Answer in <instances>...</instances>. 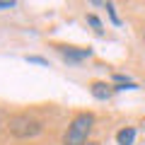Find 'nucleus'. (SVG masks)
Here are the masks:
<instances>
[{
	"label": "nucleus",
	"mask_w": 145,
	"mask_h": 145,
	"mask_svg": "<svg viewBox=\"0 0 145 145\" xmlns=\"http://www.w3.org/2000/svg\"><path fill=\"white\" fill-rule=\"evenodd\" d=\"M92 123H94V116L89 114V111L78 114L75 119L70 121L65 135H63V145H85L87 143L89 131H92Z\"/></svg>",
	"instance_id": "1"
},
{
	"label": "nucleus",
	"mask_w": 145,
	"mask_h": 145,
	"mask_svg": "<svg viewBox=\"0 0 145 145\" xmlns=\"http://www.w3.org/2000/svg\"><path fill=\"white\" fill-rule=\"evenodd\" d=\"M41 128H44V123L31 114H15L7 121V131L15 138H34V135L41 133Z\"/></svg>",
	"instance_id": "2"
},
{
	"label": "nucleus",
	"mask_w": 145,
	"mask_h": 145,
	"mask_svg": "<svg viewBox=\"0 0 145 145\" xmlns=\"http://www.w3.org/2000/svg\"><path fill=\"white\" fill-rule=\"evenodd\" d=\"M68 61H82V58L92 56V48H72V46H56Z\"/></svg>",
	"instance_id": "3"
},
{
	"label": "nucleus",
	"mask_w": 145,
	"mask_h": 145,
	"mask_svg": "<svg viewBox=\"0 0 145 145\" xmlns=\"http://www.w3.org/2000/svg\"><path fill=\"white\" fill-rule=\"evenodd\" d=\"M111 92H114V87H109L106 82H94L92 85V97L94 99H102V102H104V99L111 97Z\"/></svg>",
	"instance_id": "4"
},
{
	"label": "nucleus",
	"mask_w": 145,
	"mask_h": 145,
	"mask_svg": "<svg viewBox=\"0 0 145 145\" xmlns=\"http://www.w3.org/2000/svg\"><path fill=\"white\" fill-rule=\"evenodd\" d=\"M135 140V128H121L116 133V143L119 145H133Z\"/></svg>",
	"instance_id": "5"
},
{
	"label": "nucleus",
	"mask_w": 145,
	"mask_h": 145,
	"mask_svg": "<svg viewBox=\"0 0 145 145\" xmlns=\"http://www.w3.org/2000/svg\"><path fill=\"white\" fill-rule=\"evenodd\" d=\"M87 22H89V24H92V29L97 31L99 36L104 34V24H102V22H99V17H94V15H87Z\"/></svg>",
	"instance_id": "6"
},
{
	"label": "nucleus",
	"mask_w": 145,
	"mask_h": 145,
	"mask_svg": "<svg viewBox=\"0 0 145 145\" xmlns=\"http://www.w3.org/2000/svg\"><path fill=\"white\" fill-rule=\"evenodd\" d=\"M104 7L109 10V17H111V22H114V24H121L119 15H116V10H114V3H104Z\"/></svg>",
	"instance_id": "7"
},
{
	"label": "nucleus",
	"mask_w": 145,
	"mask_h": 145,
	"mask_svg": "<svg viewBox=\"0 0 145 145\" xmlns=\"http://www.w3.org/2000/svg\"><path fill=\"white\" fill-rule=\"evenodd\" d=\"M27 61L29 63H39V65H46V58H41V56H27Z\"/></svg>",
	"instance_id": "8"
},
{
	"label": "nucleus",
	"mask_w": 145,
	"mask_h": 145,
	"mask_svg": "<svg viewBox=\"0 0 145 145\" xmlns=\"http://www.w3.org/2000/svg\"><path fill=\"white\" fill-rule=\"evenodd\" d=\"M17 3L15 0H0V10H10V7H15Z\"/></svg>",
	"instance_id": "9"
},
{
	"label": "nucleus",
	"mask_w": 145,
	"mask_h": 145,
	"mask_svg": "<svg viewBox=\"0 0 145 145\" xmlns=\"http://www.w3.org/2000/svg\"><path fill=\"white\" fill-rule=\"evenodd\" d=\"M87 145H99V143H87Z\"/></svg>",
	"instance_id": "10"
},
{
	"label": "nucleus",
	"mask_w": 145,
	"mask_h": 145,
	"mask_svg": "<svg viewBox=\"0 0 145 145\" xmlns=\"http://www.w3.org/2000/svg\"><path fill=\"white\" fill-rule=\"evenodd\" d=\"M143 34H145V31H143Z\"/></svg>",
	"instance_id": "11"
}]
</instances>
